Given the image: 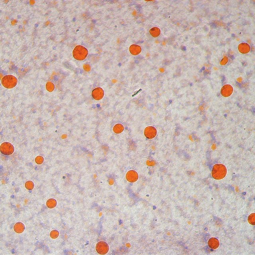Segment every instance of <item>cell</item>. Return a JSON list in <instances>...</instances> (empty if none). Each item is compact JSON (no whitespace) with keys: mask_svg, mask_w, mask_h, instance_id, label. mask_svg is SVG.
<instances>
[{"mask_svg":"<svg viewBox=\"0 0 255 255\" xmlns=\"http://www.w3.org/2000/svg\"><path fill=\"white\" fill-rule=\"evenodd\" d=\"M227 168L224 165L218 163L214 166L212 168V176L216 180H221L227 175Z\"/></svg>","mask_w":255,"mask_h":255,"instance_id":"obj_1","label":"cell"},{"mask_svg":"<svg viewBox=\"0 0 255 255\" xmlns=\"http://www.w3.org/2000/svg\"><path fill=\"white\" fill-rule=\"evenodd\" d=\"M88 51L86 48L81 45H77L73 51V57L78 61H83L87 58Z\"/></svg>","mask_w":255,"mask_h":255,"instance_id":"obj_2","label":"cell"},{"mask_svg":"<svg viewBox=\"0 0 255 255\" xmlns=\"http://www.w3.org/2000/svg\"><path fill=\"white\" fill-rule=\"evenodd\" d=\"M1 83L4 87L12 89L16 86L18 83L17 78L11 75H8L3 77Z\"/></svg>","mask_w":255,"mask_h":255,"instance_id":"obj_3","label":"cell"},{"mask_svg":"<svg viewBox=\"0 0 255 255\" xmlns=\"http://www.w3.org/2000/svg\"><path fill=\"white\" fill-rule=\"evenodd\" d=\"M1 153L5 155L9 156L14 152V148L13 145L9 142H4L0 146Z\"/></svg>","mask_w":255,"mask_h":255,"instance_id":"obj_4","label":"cell"},{"mask_svg":"<svg viewBox=\"0 0 255 255\" xmlns=\"http://www.w3.org/2000/svg\"><path fill=\"white\" fill-rule=\"evenodd\" d=\"M96 249L98 253L99 254L105 255L109 252V247L105 242L100 241L97 243Z\"/></svg>","mask_w":255,"mask_h":255,"instance_id":"obj_5","label":"cell"},{"mask_svg":"<svg viewBox=\"0 0 255 255\" xmlns=\"http://www.w3.org/2000/svg\"><path fill=\"white\" fill-rule=\"evenodd\" d=\"M144 134L145 136L148 139H153L156 136L157 131L154 127L149 126L145 129Z\"/></svg>","mask_w":255,"mask_h":255,"instance_id":"obj_6","label":"cell"},{"mask_svg":"<svg viewBox=\"0 0 255 255\" xmlns=\"http://www.w3.org/2000/svg\"><path fill=\"white\" fill-rule=\"evenodd\" d=\"M104 91L101 87H97L94 89L92 91V96L94 99L99 101L102 99L104 96Z\"/></svg>","mask_w":255,"mask_h":255,"instance_id":"obj_7","label":"cell"},{"mask_svg":"<svg viewBox=\"0 0 255 255\" xmlns=\"http://www.w3.org/2000/svg\"><path fill=\"white\" fill-rule=\"evenodd\" d=\"M233 91V87L232 86L229 84L225 85L222 88L221 94L225 97H228L232 95Z\"/></svg>","mask_w":255,"mask_h":255,"instance_id":"obj_8","label":"cell"},{"mask_svg":"<svg viewBox=\"0 0 255 255\" xmlns=\"http://www.w3.org/2000/svg\"><path fill=\"white\" fill-rule=\"evenodd\" d=\"M126 179L129 182L134 183L136 182L139 179V174L136 171L133 170H130L127 173Z\"/></svg>","mask_w":255,"mask_h":255,"instance_id":"obj_9","label":"cell"},{"mask_svg":"<svg viewBox=\"0 0 255 255\" xmlns=\"http://www.w3.org/2000/svg\"><path fill=\"white\" fill-rule=\"evenodd\" d=\"M239 52L243 54H246L250 52L251 48L249 44L247 43H242L238 45Z\"/></svg>","mask_w":255,"mask_h":255,"instance_id":"obj_10","label":"cell"},{"mask_svg":"<svg viewBox=\"0 0 255 255\" xmlns=\"http://www.w3.org/2000/svg\"><path fill=\"white\" fill-rule=\"evenodd\" d=\"M208 244L210 248L212 249H217L220 246V242L217 238L212 237L208 241Z\"/></svg>","mask_w":255,"mask_h":255,"instance_id":"obj_11","label":"cell"},{"mask_svg":"<svg viewBox=\"0 0 255 255\" xmlns=\"http://www.w3.org/2000/svg\"><path fill=\"white\" fill-rule=\"evenodd\" d=\"M130 53L134 55H136L140 54L142 51L141 47L136 44H132L129 48Z\"/></svg>","mask_w":255,"mask_h":255,"instance_id":"obj_12","label":"cell"},{"mask_svg":"<svg viewBox=\"0 0 255 255\" xmlns=\"http://www.w3.org/2000/svg\"><path fill=\"white\" fill-rule=\"evenodd\" d=\"M25 227L24 224L21 222L16 223L14 227V230L18 234L22 233L25 230Z\"/></svg>","mask_w":255,"mask_h":255,"instance_id":"obj_13","label":"cell"},{"mask_svg":"<svg viewBox=\"0 0 255 255\" xmlns=\"http://www.w3.org/2000/svg\"><path fill=\"white\" fill-rule=\"evenodd\" d=\"M150 34L153 37L156 38L159 36L161 34V30L159 28H152L150 31Z\"/></svg>","mask_w":255,"mask_h":255,"instance_id":"obj_14","label":"cell"},{"mask_svg":"<svg viewBox=\"0 0 255 255\" xmlns=\"http://www.w3.org/2000/svg\"><path fill=\"white\" fill-rule=\"evenodd\" d=\"M57 205V202L55 199H50L47 200L46 202V205L48 208L50 209H53L56 207Z\"/></svg>","mask_w":255,"mask_h":255,"instance_id":"obj_15","label":"cell"},{"mask_svg":"<svg viewBox=\"0 0 255 255\" xmlns=\"http://www.w3.org/2000/svg\"><path fill=\"white\" fill-rule=\"evenodd\" d=\"M113 130L114 133L120 134L124 130V127L121 124H117L114 126Z\"/></svg>","mask_w":255,"mask_h":255,"instance_id":"obj_16","label":"cell"},{"mask_svg":"<svg viewBox=\"0 0 255 255\" xmlns=\"http://www.w3.org/2000/svg\"><path fill=\"white\" fill-rule=\"evenodd\" d=\"M46 89L48 91L50 92H53L55 89V85L52 82H48L46 83Z\"/></svg>","mask_w":255,"mask_h":255,"instance_id":"obj_17","label":"cell"},{"mask_svg":"<svg viewBox=\"0 0 255 255\" xmlns=\"http://www.w3.org/2000/svg\"><path fill=\"white\" fill-rule=\"evenodd\" d=\"M59 235H60L59 232L56 230H52L50 233V237L53 239L57 238L59 237Z\"/></svg>","mask_w":255,"mask_h":255,"instance_id":"obj_18","label":"cell"},{"mask_svg":"<svg viewBox=\"0 0 255 255\" xmlns=\"http://www.w3.org/2000/svg\"><path fill=\"white\" fill-rule=\"evenodd\" d=\"M248 222L250 224L252 225H255V213L251 214L248 218Z\"/></svg>","mask_w":255,"mask_h":255,"instance_id":"obj_19","label":"cell"},{"mask_svg":"<svg viewBox=\"0 0 255 255\" xmlns=\"http://www.w3.org/2000/svg\"><path fill=\"white\" fill-rule=\"evenodd\" d=\"M25 187L28 190H32L34 189V182L31 181H27L25 183Z\"/></svg>","mask_w":255,"mask_h":255,"instance_id":"obj_20","label":"cell"},{"mask_svg":"<svg viewBox=\"0 0 255 255\" xmlns=\"http://www.w3.org/2000/svg\"><path fill=\"white\" fill-rule=\"evenodd\" d=\"M35 161L37 164L40 165L44 162V158L41 156H38L36 158Z\"/></svg>","mask_w":255,"mask_h":255,"instance_id":"obj_21","label":"cell"},{"mask_svg":"<svg viewBox=\"0 0 255 255\" xmlns=\"http://www.w3.org/2000/svg\"><path fill=\"white\" fill-rule=\"evenodd\" d=\"M229 58L227 56H225L222 58L220 62V64L222 65H225L229 62Z\"/></svg>","mask_w":255,"mask_h":255,"instance_id":"obj_22","label":"cell"},{"mask_svg":"<svg viewBox=\"0 0 255 255\" xmlns=\"http://www.w3.org/2000/svg\"><path fill=\"white\" fill-rule=\"evenodd\" d=\"M83 68L87 72H89L91 70V66H90L88 64L84 65H83Z\"/></svg>","mask_w":255,"mask_h":255,"instance_id":"obj_23","label":"cell"}]
</instances>
